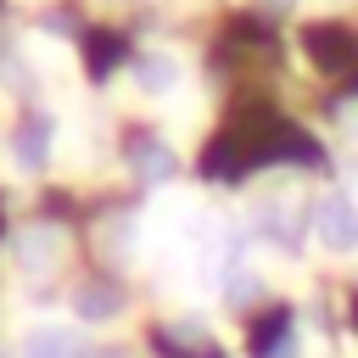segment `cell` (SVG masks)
Returning a JSON list of instances; mask_svg holds the SVG:
<instances>
[{"instance_id":"cell-10","label":"cell","mask_w":358,"mask_h":358,"mask_svg":"<svg viewBox=\"0 0 358 358\" xmlns=\"http://www.w3.org/2000/svg\"><path fill=\"white\" fill-rule=\"evenodd\" d=\"M268 6H274V11H285V6H296V0H268Z\"/></svg>"},{"instance_id":"cell-2","label":"cell","mask_w":358,"mask_h":358,"mask_svg":"<svg viewBox=\"0 0 358 358\" xmlns=\"http://www.w3.org/2000/svg\"><path fill=\"white\" fill-rule=\"evenodd\" d=\"M50 145H56V117H22L11 134V162L22 173H45L50 168Z\"/></svg>"},{"instance_id":"cell-7","label":"cell","mask_w":358,"mask_h":358,"mask_svg":"<svg viewBox=\"0 0 358 358\" xmlns=\"http://www.w3.org/2000/svg\"><path fill=\"white\" fill-rule=\"evenodd\" d=\"M117 308H123V296L112 285H78L73 291V313L84 324H106V319H117Z\"/></svg>"},{"instance_id":"cell-5","label":"cell","mask_w":358,"mask_h":358,"mask_svg":"<svg viewBox=\"0 0 358 358\" xmlns=\"http://www.w3.org/2000/svg\"><path fill=\"white\" fill-rule=\"evenodd\" d=\"M129 168H134L140 185H168L173 168H179V157H173V145H162V140H140V145L129 151Z\"/></svg>"},{"instance_id":"cell-9","label":"cell","mask_w":358,"mask_h":358,"mask_svg":"<svg viewBox=\"0 0 358 358\" xmlns=\"http://www.w3.org/2000/svg\"><path fill=\"white\" fill-rule=\"evenodd\" d=\"M78 358H123V352H117V347H84Z\"/></svg>"},{"instance_id":"cell-6","label":"cell","mask_w":358,"mask_h":358,"mask_svg":"<svg viewBox=\"0 0 358 358\" xmlns=\"http://www.w3.org/2000/svg\"><path fill=\"white\" fill-rule=\"evenodd\" d=\"M84 341L67 330V324H34L22 336V358H78Z\"/></svg>"},{"instance_id":"cell-3","label":"cell","mask_w":358,"mask_h":358,"mask_svg":"<svg viewBox=\"0 0 358 358\" xmlns=\"http://www.w3.org/2000/svg\"><path fill=\"white\" fill-rule=\"evenodd\" d=\"M56 257H62V229H56V224H22V229H17L11 263H17L22 274H45Z\"/></svg>"},{"instance_id":"cell-1","label":"cell","mask_w":358,"mask_h":358,"mask_svg":"<svg viewBox=\"0 0 358 358\" xmlns=\"http://www.w3.org/2000/svg\"><path fill=\"white\" fill-rule=\"evenodd\" d=\"M313 235H319V246L324 252H352L358 246V207H352V196H324L319 207H313Z\"/></svg>"},{"instance_id":"cell-8","label":"cell","mask_w":358,"mask_h":358,"mask_svg":"<svg viewBox=\"0 0 358 358\" xmlns=\"http://www.w3.org/2000/svg\"><path fill=\"white\" fill-rule=\"evenodd\" d=\"M257 291H263V280H257V274H241V268H229V274H224V302H229V308H246Z\"/></svg>"},{"instance_id":"cell-4","label":"cell","mask_w":358,"mask_h":358,"mask_svg":"<svg viewBox=\"0 0 358 358\" xmlns=\"http://www.w3.org/2000/svg\"><path fill=\"white\" fill-rule=\"evenodd\" d=\"M179 78H185V67H179V56H168V50H145V56L134 62V90H140V95H173Z\"/></svg>"}]
</instances>
